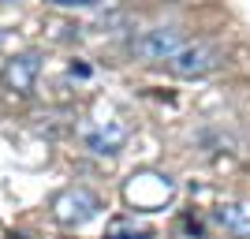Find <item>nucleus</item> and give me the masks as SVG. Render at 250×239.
I'll use <instances>...</instances> for the list:
<instances>
[{"mask_svg":"<svg viewBox=\"0 0 250 239\" xmlns=\"http://www.w3.org/2000/svg\"><path fill=\"white\" fill-rule=\"evenodd\" d=\"M176 195V183L165 172H135V176L124 183V198L131 209H142V213H153V209H165Z\"/></svg>","mask_w":250,"mask_h":239,"instance_id":"f257e3e1","label":"nucleus"},{"mask_svg":"<svg viewBox=\"0 0 250 239\" xmlns=\"http://www.w3.org/2000/svg\"><path fill=\"white\" fill-rule=\"evenodd\" d=\"M49 209H52V220L60 228H86L101 213V198L90 187H63L60 195H52Z\"/></svg>","mask_w":250,"mask_h":239,"instance_id":"f03ea898","label":"nucleus"},{"mask_svg":"<svg viewBox=\"0 0 250 239\" xmlns=\"http://www.w3.org/2000/svg\"><path fill=\"white\" fill-rule=\"evenodd\" d=\"M220 64H224L220 45H213V42H187L172 60H168V71L176 75V79H206L209 71H217Z\"/></svg>","mask_w":250,"mask_h":239,"instance_id":"7ed1b4c3","label":"nucleus"},{"mask_svg":"<svg viewBox=\"0 0 250 239\" xmlns=\"http://www.w3.org/2000/svg\"><path fill=\"white\" fill-rule=\"evenodd\" d=\"M183 45H187L183 42V30L172 26V22H161V26H146V30L138 34L135 42H131V52L146 64H161V60H172Z\"/></svg>","mask_w":250,"mask_h":239,"instance_id":"20e7f679","label":"nucleus"},{"mask_svg":"<svg viewBox=\"0 0 250 239\" xmlns=\"http://www.w3.org/2000/svg\"><path fill=\"white\" fill-rule=\"evenodd\" d=\"M38 75H42V56H38V52H19V56H11V60L4 64V86L15 90L19 97L34 94Z\"/></svg>","mask_w":250,"mask_h":239,"instance_id":"39448f33","label":"nucleus"},{"mask_svg":"<svg viewBox=\"0 0 250 239\" xmlns=\"http://www.w3.org/2000/svg\"><path fill=\"white\" fill-rule=\"evenodd\" d=\"M83 142H86V150L97 153V157H116L124 150V142H127V127L120 124V120H104V124H97V127L86 131Z\"/></svg>","mask_w":250,"mask_h":239,"instance_id":"423d86ee","label":"nucleus"},{"mask_svg":"<svg viewBox=\"0 0 250 239\" xmlns=\"http://www.w3.org/2000/svg\"><path fill=\"white\" fill-rule=\"evenodd\" d=\"M213 220L228 232L231 239H250V209L239 202H224V206L213 209Z\"/></svg>","mask_w":250,"mask_h":239,"instance_id":"0eeeda50","label":"nucleus"},{"mask_svg":"<svg viewBox=\"0 0 250 239\" xmlns=\"http://www.w3.org/2000/svg\"><path fill=\"white\" fill-rule=\"evenodd\" d=\"M104 239H149V232H127L124 224H116V228L108 232Z\"/></svg>","mask_w":250,"mask_h":239,"instance_id":"6e6552de","label":"nucleus"},{"mask_svg":"<svg viewBox=\"0 0 250 239\" xmlns=\"http://www.w3.org/2000/svg\"><path fill=\"white\" fill-rule=\"evenodd\" d=\"M0 4H15V0H0Z\"/></svg>","mask_w":250,"mask_h":239,"instance_id":"1a4fd4ad","label":"nucleus"},{"mask_svg":"<svg viewBox=\"0 0 250 239\" xmlns=\"http://www.w3.org/2000/svg\"><path fill=\"white\" fill-rule=\"evenodd\" d=\"M8 239H22V236H8Z\"/></svg>","mask_w":250,"mask_h":239,"instance_id":"9d476101","label":"nucleus"}]
</instances>
